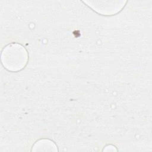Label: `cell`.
<instances>
[{"label":"cell","mask_w":152,"mask_h":152,"mask_svg":"<svg viewBox=\"0 0 152 152\" xmlns=\"http://www.w3.org/2000/svg\"><path fill=\"white\" fill-rule=\"evenodd\" d=\"M89 3L88 7L93 9L95 12L103 15H113L119 12L125 5L126 2L125 1H107L105 4L104 1H86Z\"/></svg>","instance_id":"cell-2"},{"label":"cell","mask_w":152,"mask_h":152,"mask_svg":"<svg viewBox=\"0 0 152 152\" xmlns=\"http://www.w3.org/2000/svg\"><path fill=\"white\" fill-rule=\"evenodd\" d=\"M28 60L26 48L17 43H11L4 48L1 52V62L11 72H18L25 68Z\"/></svg>","instance_id":"cell-1"},{"label":"cell","mask_w":152,"mask_h":152,"mask_svg":"<svg viewBox=\"0 0 152 152\" xmlns=\"http://www.w3.org/2000/svg\"><path fill=\"white\" fill-rule=\"evenodd\" d=\"M56 144L49 139H40L32 146L31 151H58Z\"/></svg>","instance_id":"cell-3"},{"label":"cell","mask_w":152,"mask_h":152,"mask_svg":"<svg viewBox=\"0 0 152 152\" xmlns=\"http://www.w3.org/2000/svg\"><path fill=\"white\" fill-rule=\"evenodd\" d=\"M118 150L117 148L112 145H107L105 147H104L103 151H116Z\"/></svg>","instance_id":"cell-4"}]
</instances>
